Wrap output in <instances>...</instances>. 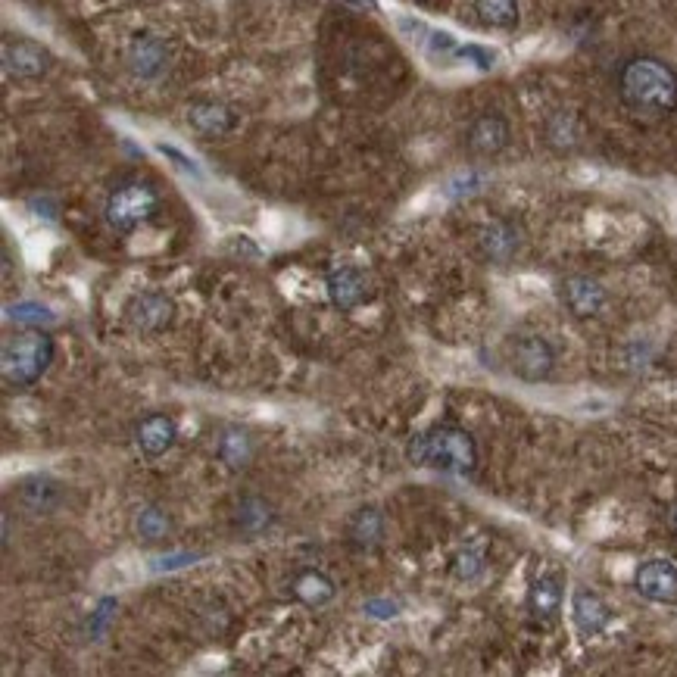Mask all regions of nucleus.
Wrapping results in <instances>:
<instances>
[{
  "mask_svg": "<svg viewBox=\"0 0 677 677\" xmlns=\"http://www.w3.org/2000/svg\"><path fill=\"white\" fill-rule=\"evenodd\" d=\"M618 97L640 119H662L677 107V75L656 57H631L618 72Z\"/></svg>",
  "mask_w": 677,
  "mask_h": 677,
  "instance_id": "1",
  "label": "nucleus"
},
{
  "mask_svg": "<svg viewBox=\"0 0 677 677\" xmlns=\"http://www.w3.org/2000/svg\"><path fill=\"white\" fill-rule=\"evenodd\" d=\"M406 459L412 465L437 468V472L472 475L478 465V444L472 434L456 425H434L409 440Z\"/></svg>",
  "mask_w": 677,
  "mask_h": 677,
  "instance_id": "2",
  "label": "nucleus"
},
{
  "mask_svg": "<svg viewBox=\"0 0 677 677\" xmlns=\"http://www.w3.org/2000/svg\"><path fill=\"white\" fill-rule=\"evenodd\" d=\"M54 362V341L44 331H22L4 341L0 375L10 387H32Z\"/></svg>",
  "mask_w": 677,
  "mask_h": 677,
  "instance_id": "3",
  "label": "nucleus"
},
{
  "mask_svg": "<svg viewBox=\"0 0 677 677\" xmlns=\"http://www.w3.org/2000/svg\"><path fill=\"white\" fill-rule=\"evenodd\" d=\"M156 213H160V194H156L150 181L141 178H128L122 185H116L107 197V206H103L107 225L122 234L147 225L150 219H156Z\"/></svg>",
  "mask_w": 677,
  "mask_h": 677,
  "instance_id": "4",
  "label": "nucleus"
},
{
  "mask_svg": "<svg viewBox=\"0 0 677 677\" xmlns=\"http://www.w3.org/2000/svg\"><path fill=\"white\" fill-rule=\"evenodd\" d=\"M556 366V350L540 334H525L512 344V372L525 381H543L550 378Z\"/></svg>",
  "mask_w": 677,
  "mask_h": 677,
  "instance_id": "5",
  "label": "nucleus"
},
{
  "mask_svg": "<svg viewBox=\"0 0 677 677\" xmlns=\"http://www.w3.org/2000/svg\"><path fill=\"white\" fill-rule=\"evenodd\" d=\"M125 319H128V328L138 334H160L175 319V303L160 291H147L128 303Z\"/></svg>",
  "mask_w": 677,
  "mask_h": 677,
  "instance_id": "6",
  "label": "nucleus"
},
{
  "mask_svg": "<svg viewBox=\"0 0 677 677\" xmlns=\"http://www.w3.org/2000/svg\"><path fill=\"white\" fill-rule=\"evenodd\" d=\"M634 587L649 603L674 606L677 603V568L668 559H649L637 568Z\"/></svg>",
  "mask_w": 677,
  "mask_h": 677,
  "instance_id": "7",
  "label": "nucleus"
},
{
  "mask_svg": "<svg viewBox=\"0 0 677 677\" xmlns=\"http://www.w3.org/2000/svg\"><path fill=\"white\" fill-rule=\"evenodd\" d=\"M4 69L10 78H41L50 69V54L29 38L4 41Z\"/></svg>",
  "mask_w": 677,
  "mask_h": 677,
  "instance_id": "8",
  "label": "nucleus"
},
{
  "mask_svg": "<svg viewBox=\"0 0 677 677\" xmlns=\"http://www.w3.org/2000/svg\"><path fill=\"white\" fill-rule=\"evenodd\" d=\"M128 69L135 78L156 82L169 69V47L156 35H135L128 44Z\"/></svg>",
  "mask_w": 677,
  "mask_h": 677,
  "instance_id": "9",
  "label": "nucleus"
},
{
  "mask_svg": "<svg viewBox=\"0 0 677 677\" xmlns=\"http://www.w3.org/2000/svg\"><path fill=\"white\" fill-rule=\"evenodd\" d=\"M562 303L575 319H590L606 306V288L596 278L575 275L562 281Z\"/></svg>",
  "mask_w": 677,
  "mask_h": 677,
  "instance_id": "10",
  "label": "nucleus"
},
{
  "mask_svg": "<svg viewBox=\"0 0 677 677\" xmlns=\"http://www.w3.org/2000/svg\"><path fill=\"white\" fill-rule=\"evenodd\" d=\"M468 150L475 156H497L509 144V122L500 113H481L468 125Z\"/></svg>",
  "mask_w": 677,
  "mask_h": 677,
  "instance_id": "11",
  "label": "nucleus"
},
{
  "mask_svg": "<svg viewBox=\"0 0 677 677\" xmlns=\"http://www.w3.org/2000/svg\"><path fill=\"white\" fill-rule=\"evenodd\" d=\"M328 297L341 312H353L356 306H362L369 300V281L353 266L334 269L328 275Z\"/></svg>",
  "mask_w": 677,
  "mask_h": 677,
  "instance_id": "12",
  "label": "nucleus"
},
{
  "mask_svg": "<svg viewBox=\"0 0 677 677\" xmlns=\"http://www.w3.org/2000/svg\"><path fill=\"white\" fill-rule=\"evenodd\" d=\"M178 437V428L175 422L169 419V415L156 412V415H147V419L138 422L135 428V440H138V450L147 456V459H160L172 450Z\"/></svg>",
  "mask_w": 677,
  "mask_h": 677,
  "instance_id": "13",
  "label": "nucleus"
},
{
  "mask_svg": "<svg viewBox=\"0 0 677 677\" xmlns=\"http://www.w3.org/2000/svg\"><path fill=\"white\" fill-rule=\"evenodd\" d=\"M571 615H575L578 631L587 637H596L609 628L612 621V609L603 603V596H596L593 590H578L575 600H571Z\"/></svg>",
  "mask_w": 677,
  "mask_h": 677,
  "instance_id": "14",
  "label": "nucleus"
},
{
  "mask_svg": "<svg viewBox=\"0 0 677 677\" xmlns=\"http://www.w3.org/2000/svg\"><path fill=\"white\" fill-rule=\"evenodd\" d=\"M478 247L490 263H509V259L518 253V247H522V234H518V228L512 222H493V225L481 228Z\"/></svg>",
  "mask_w": 677,
  "mask_h": 677,
  "instance_id": "15",
  "label": "nucleus"
},
{
  "mask_svg": "<svg viewBox=\"0 0 677 677\" xmlns=\"http://www.w3.org/2000/svg\"><path fill=\"white\" fill-rule=\"evenodd\" d=\"M188 122L194 125V132L203 135V138H222L228 135L238 116H234L231 107L225 103H216V100H203V103H194L191 113H188Z\"/></svg>",
  "mask_w": 677,
  "mask_h": 677,
  "instance_id": "16",
  "label": "nucleus"
},
{
  "mask_svg": "<svg viewBox=\"0 0 677 677\" xmlns=\"http://www.w3.org/2000/svg\"><path fill=\"white\" fill-rule=\"evenodd\" d=\"M525 603L534 621H553L562 609V581L556 575H540L531 584Z\"/></svg>",
  "mask_w": 677,
  "mask_h": 677,
  "instance_id": "17",
  "label": "nucleus"
},
{
  "mask_svg": "<svg viewBox=\"0 0 677 677\" xmlns=\"http://www.w3.org/2000/svg\"><path fill=\"white\" fill-rule=\"evenodd\" d=\"M291 590L300 603L319 609V606H328L334 600V581L328 575L316 568H306V571H297L294 581H291Z\"/></svg>",
  "mask_w": 677,
  "mask_h": 677,
  "instance_id": "18",
  "label": "nucleus"
},
{
  "mask_svg": "<svg viewBox=\"0 0 677 677\" xmlns=\"http://www.w3.org/2000/svg\"><path fill=\"white\" fill-rule=\"evenodd\" d=\"M347 537H350V546H353V550H359V553L375 550V546L381 543V537H384V518H381V512L372 509V506L359 509L353 515L350 528H347Z\"/></svg>",
  "mask_w": 677,
  "mask_h": 677,
  "instance_id": "19",
  "label": "nucleus"
},
{
  "mask_svg": "<svg viewBox=\"0 0 677 677\" xmlns=\"http://www.w3.org/2000/svg\"><path fill=\"white\" fill-rule=\"evenodd\" d=\"M19 503L29 512H35V515L54 512L60 506V484L44 478V475H35L29 481H22L19 484Z\"/></svg>",
  "mask_w": 677,
  "mask_h": 677,
  "instance_id": "20",
  "label": "nucleus"
},
{
  "mask_svg": "<svg viewBox=\"0 0 677 677\" xmlns=\"http://www.w3.org/2000/svg\"><path fill=\"white\" fill-rule=\"evenodd\" d=\"M275 522V512L266 500L259 497H244L234 509V528H238L244 537H259L263 531H269Z\"/></svg>",
  "mask_w": 677,
  "mask_h": 677,
  "instance_id": "21",
  "label": "nucleus"
},
{
  "mask_svg": "<svg viewBox=\"0 0 677 677\" xmlns=\"http://www.w3.org/2000/svg\"><path fill=\"white\" fill-rule=\"evenodd\" d=\"M216 453H219V459L228 468H244L253 459V440H250L247 431L234 428V425L231 428H222V434L216 440Z\"/></svg>",
  "mask_w": 677,
  "mask_h": 677,
  "instance_id": "22",
  "label": "nucleus"
},
{
  "mask_svg": "<svg viewBox=\"0 0 677 677\" xmlns=\"http://www.w3.org/2000/svg\"><path fill=\"white\" fill-rule=\"evenodd\" d=\"M475 13L490 29H515L518 0H475Z\"/></svg>",
  "mask_w": 677,
  "mask_h": 677,
  "instance_id": "23",
  "label": "nucleus"
},
{
  "mask_svg": "<svg viewBox=\"0 0 677 677\" xmlns=\"http://www.w3.org/2000/svg\"><path fill=\"white\" fill-rule=\"evenodd\" d=\"M169 528H172V522H169V515H166L160 506H147V509H141L138 518H135V531H138V537L147 540V543L163 540V537L169 534Z\"/></svg>",
  "mask_w": 677,
  "mask_h": 677,
  "instance_id": "24",
  "label": "nucleus"
},
{
  "mask_svg": "<svg viewBox=\"0 0 677 677\" xmlns=\"http://www.w3.org/2000/svg\"><path fill=\"white\" fill-rule=\"evenodd\" d=\"M7 316L16 322V325H32V328H41V325H50L54 322V312L41 303H32V300H22L16 306L7 309Z\"/></svg>",
  "mask_w": 677,
  "mask_h": 677,
  "instance_id": "25",
  "label": "nucleus"
},
{
  "mask_svg": "<svg viewBox=\"0 0 677 677\" xmlns=\"http://www.w3.org/2000/svg\"><path fill=\"white\" fill-rule=\"evenodd\" d=\"M478 571H481V556L478 553H472V550L459 553V559H456V575L459 578H475Z\"/></svg>",
  "mask_w": 677,
  "mask_h": 677,
  "instance_id": "26",
  "label": "nucleus"
},
{
  "mask_svg": "<svg viewBox=\"0 0 677 677\" xmlns=\"http://www.w3.org/2000/svg\"><path fill=\"white\" fill-rule=\"evenodd\" d=\"M194 559H197V556H191V553H178V556L160 559V562H156L153 568H156V571H163V568H166V571H172V568H185V565H191Z\"/></svg>",
  "mask_w": 677,
  "mask_h": 677,
  "instance_id": "27",
  "label": "nucleus"
},
{
  "mask_svg": "<svg viewBox=\"0 0 677 677\" xmlns=\"http://www.w3.org/2000/svg\"><path fill=\"white\" fill-rule=\"evenodd\" d=\"M366 612L369 615H378V618H394L397 615V606L387 603V600H369L366 603Z\"/></svg>",
  "mask_w": 677,
  "mask_h": 677,
  "instance_id": "28",
  "label": "nucleus"
},
{
  "mask_svg": "<svg viewBox=\"0 0 677 677\" xmlns=\"http://www.w3.org/2000/svg\"><path fill=\"white\" fill-rule=\"evenodd\" d=\"M160 150H163V153H166V156H172V160H175V163H178V166H181V169H185V172H194V175H197V166H194V163H191V160H185V156H181V153H178V150H175V147H166V144H163V147H160Z\"/></svg>",
  "mask_w": 677,
  "mask_h": 677,
  "instance_id": "29",
  "label": "nucleus"
},
{
  "mask_svg": "<svg viewBox=\"0 0 677 677\" xmlns=\"http://www.w3.org/2000/svg\"><path fill=\"white\" fill-rule=\"evenodd\" d=\"M671 528H674V534H677V506H674V512H671Z\"/></svg>",
  "mask_w": 677,
  "mask_h": 677,
  "instance_id": "30",
  "label": "nucleus"
},
{
  "mask_svg": "<svg viewBox=\"0 0 677 677\" xmlns=\"http://www.w3.org/2000/svg\"><path fill=\"white\" fill-rule=\"evenodd\" d=\"M425 4H428V0H425Z\"/></svg>",
  "mask_w": 677,
  "mask_h": 677,
  "instance_id": "31",
  "label": "nucleus"
}]
</instances>
